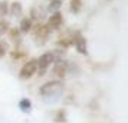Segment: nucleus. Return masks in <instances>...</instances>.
I'll use <instances>...</instances> for the list:
<instances>
[{
    "label": "nucleus",
    "mask_w": 128,
    "mask_h": 123,
    "mask_svg": "<svg viewBox=\"0 0 128 123\" xmlns=\"http://www.w3.org/2000/svg\"><path fill=\"white\" fill-rule=\"evenodd\" d=\"M65 92V84L62 80H50L39 87V93L43 99H58Z\"/></svg>",
    "instance_id": "f257e3e1"
},
{
    "label": "nucleus",
    "mask_w": 128,
    "mask_h": 123,
    "mask_svg": "<svg viewBox=\"0 0 128 123\" xmlns=\"http://www.w3.org/2000/svg\"><path fill=\"white\" fill-rule=\"evenodd\" d=\"M53 62H55V57H53L52 52L42 53L40 56L36 59V73L39 76H45L46 72L49 70V67L53 65Z\"/></svg>",
    "instance_id": "f03ea898"
},
{
    "label": "nucleus",
    "mask_w": 128,
    "mask_h": 123,
    "mask_svg": "<svg viewBox=\"0 0 128 123\" xmlns=\"http://www.w3.org/2000/svg\"><path fill=\"white\" fill-rule=\"evenodd\" d=\"M32 36H33V41H35L36 44H39V46H42V44H45L48 40V37H49V35H50V30H49V27H48L46 24L40 23V22H38V23L32 27Z\"/></svg>",
    "instance_id": "7ed1b4c3"
},
{
    "label": "nucleus",
    "mask_w": 128,
    "mask_h": 123,
    "mask_svg": "<svg viewBox=\"0 0 128 123\" xmlns=\"http://www.w3.org/2000/svg\"><path fill=\"white\" fill-rule=\"evenodd\" d=\"M35 75H36V59H30L28 62H24V65L22 66V69L19 72V79L28 80Z\"/></svg>",
    "instance_id": "20e7f679"
},
{
    "label": "nucleus",
    "mask_w": 128,
    "mask_h": 123,
    "mask_svg": "<svg viewBox=\"0 0 128 123\" xmlns=\"http://www.w3.org/2000/svg\"><path fill=\"white\" fill-rule=\"evenodd\" d=\"M50 72H52V76L55 77V80H62L68 73V65L64 60H55Z\"/></svg>",
    "instance_id": "39448f33"
},
{
    "label": "nucleus",
    "mask_w": 128,
    "mask_h": 123,
    "mask_svg": "<svg viewBox=\"0 0 128 123\" xmlns=\"http://www.w3.org/2000/svg\"><path fill=\"white\" fill-rule=\"evenodd\" d=\"M72 44L75 47L78 53L81 54H88V46H86V39L79 33V32H75L72 35Z\"/></svg>",
    "instance_id": "423d86ee"
},
{
    "label": "nucleus",
    "mask_w": 128,
    "mask_h": 123,
    "mask_svg": "<svg viewBox=\"0 0 128 123\" xmlns=\"http://www.w3.org/2000/svg\"><path fill=\"white\" fill-rule=\"evenodd\" d=\"M62 23H64V16H62V13L59 10V12L50 13V16H49V19H48V22H46V26L49 27V30L52 32V30L60 29Z\"/></svg>",
    "instance_id": "0eeeda50"
},
{
    "label": "nucleus",
    "mask_w": 128,
    "mask_h": 123,
    "mask_svg": "<svg viewBox=\"0 0 128 123\" xmlns=\"http://www.w3.org/2000/svg\"><path fill=\"white\" fill-rule=\"evenodd\" d=\"M9 14L14 19H22L23 16V6L20 1H13L9 4Z\"/></svg>",
    "instance_id": "6e6552de"
},
{
    "label": "nucleus",
    "mask_w": 128,
    "mask_h": 123,
    "mask_svg": "<svg viewBox=\"0 0 128 123\" xmlns=\"http://www.w3.org/2000/svg\"><path fill=\"white\" fill-rule=\"evenodd\" d=\"M33 27V22L30 17H22L20 19V23H19V32L20 33H29Z\"/></svg>",
    "instance_id": "1a4fd4ad"
},
{
    "label": "nucleus",
    "mask_w": 128,
    "mask_h": 123,
    "mask_svg": "<svg viewBox=\"0 0 128 123\" xmlns=\"http://www.w3.org/2000/svg\"><path fill=\"white\" fill-rule=\"evenodd\" d=\"M18 106L23 113H30V112H32V107H33V106H32V100L28 99V97H22V99L19 100Z\"/></svg>",
    "instance_id": "9d476101"
},
{
    "label": "nucleus",
    "mask_w": 128,
    "mask_h": 123,
    "mask_svg": "<svg viewBox=\"0 0 128 123\" xmlns=\"http://www.w3.org/2000/svg\"><path fill=\"white\" fill-rule=\"evenodd\" d=\"M45 17V13L42 10L40 7H32V10H30V19H32V22H40L42 19Z\"/></svg>",
    "instance_id": "9b49d317"
},
{
    "label": "nucleus",
    "mask_w": 128,
    "mask_h": 123,
    "mask_svg": "<svg viewBox=\"0 0 128 123\" xmlns=\"http://www.w3.org/2000/svg\"><path fill=\"white\" fill-rule=\"evenodd\" d=\"M7 35H9V39L14 43V44H19L20 43V32H19L18 27H10L9 29V32H7Z\"/></svg>",
    "instance_id": "f8f14e48"
},
{
    "label": "nucleus",
    "mask_w": 128,
    "mask_h": 123,
    "mask_svg": "<svg viewBox=\"0 0 128 123\" xmlns=\"http://www.w3.org/2000/svg\"><path fill=\"white\" fill-rule=\"evenodd\" d=\"M66 120H68V116H66V110H65V109H59V110H56V113L53 115V122L65 123Z\"/></svg>",
    "instance_id": "ddd939ff"
},
{
    "label": "nucleus",
    "mask_w": 128,
    "mask_h": 123,
    "mask_svg": "<svg viewBox=\"0 0 128 123\" xmlns=\"http://www.w3.org/2000/svg\"><path fill=\"white\" fill-rule=\"evenodd\" d=\"M82 4H84V1H82V0H70L69 10H70L72 13H75V14H78V13L81 12Z\"/></svg>",
    "instance_id": "4468645a"
},
{
    "label": "nucleus",
    "mask_w": 128,
    "mask_h": 123,
    "mask_svg": "<svg viewBox=\"0 0 128 123\" xmlns=\"http://www.w3.org/2000/svg\"><path fill=\"white\" fill-rule=\"evenodd\" d=\"M60 7H62V0H52V1H50V4L48 6V10H49L50 13L59 12V10H60Z\"/></svg>",
    "instance_id": "2eb2a0df"
},
{
    "label": "nucleus",
    "mask_w": 128,
    "mask_h": 123,
    "mask_svg": "<svg viewBox=\"0 0 128 123\" xmlns=\"http://www.w3.org/2000/svg\"><path fill=\"white\" fill-rule=\"evenodd\" d=\"M9 29H10V23H9L7 20H4V19H2V20H0V36L7 35Z\"/></svg>",
    "instance_id": "dca6fc26"
},
{
    "label": "nucleus",
    "mask_w": 128,
    "mask_h": 123,
    "mask_svg": "<svg viewBox=\"0 0 128 123\" xmlns=\"http://www.w3.org/2000/svg\"><path fill=\"white\" fill-rule=\"evenodd\" d=\"M7 14H9V3L6 0H3V1H0V17L3 19Z\"/></svg>",
    "instance_id": "f3484780"
},
{
    "label": "nucleus",
    "mask_w": 128,
    "mask_h": 123,
    "mask_svg": "<svg viewBox=\"0 0 128 123\" xmlns=\"http://www.w3.org/2000/svg\"><path fill=\"white\" fill-rule=\"evenodd\" d=\"M24 56H26V53L22 52L20 49H14V50L12 52V57L14 59V60H20V59H23Z\"/></svg>",
    "instance_id": "a211bd4d"
},
{
    "label": "nucleus",
    "mask_w": 128,
    "mask_h": 123,
    "mask_svg": "<svg viewBox=\"0 0 128 123\" xmlns=\"http://www.w3.org/2000/svg\"><path fill=\"white\" fill-rule=\"evenodd\" d=\"M4 54H6V47H4V44L0 41V59L3 57Z\"/></svg>",
    "instance_id": "6ab92c4d"
},
{
    "label": "nucleus",
    "mask_w": 128,
    "mask_h": 123,
    "mask_svg": "<svg viewBox=\"0 0 128 123\" xmlns=\"http://www.w3.org/2000/svg\"><path fill=\"white\" fill-rule=\"evenodd\" d=\"M49 1H52V0H49Z\"/></svg>",
    "instance_id": "aec40b11"
}]
</instances>
